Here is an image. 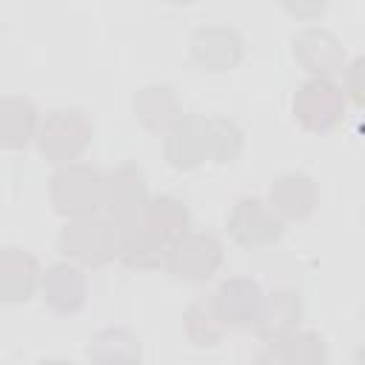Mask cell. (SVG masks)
Returning a JSON list of instances; mask_svg holds the SVG:
<instances>
[{
	"label": "cell",
	"mask_w": 365,
	"mask_h": 365,
	"mask_svg": "<svg viewBox=\"0 0 365 365\" xmlns=\"http://www.w3.org/2000/svg\"><path fill=\"white\" fill-rule=\"evenodd\" d=\"M217 311L231 325H245L259 314V294L248 282H225L220 288Z\"/></svg>",
	"instance_id": "8"
},
{
	"label": "cell",
	"mask_w": 365,
	"mask_h": 365,
	"mask_svg": "<svg viewBox=\"0 0 365 365\" xmlns=\"http://www.w3.org/2000/svg\"><path fill=\"white\" fill-rule=\"evenodd\" d=\"M111 191H108V202H111V211H117L120 217H137L140 214V205H143V185L134 174L123 171L111 180Z\"/></svg>",
	"instance_id": "14"
},
{
	"label": "cell",
	"mask_w": 365,
	"mask_h": 365,
	"mask_svg": "<svg viewBox=\"0 0 365 365\" xmlns=\"http://www.w3.org/2000/svg\"><path fill=\"white\" fill-rule=\"evenodd\" d=\"M34 128V108L20 100L0 103V145L17 148L31 137Z\"/></svg>",
	"instance_id": "10"
},
{
	"label": "cell",
	"mask_w": 365,
	"mask_h": 365,
	"mask_svg": "<svg viewBox=\"0 0 365 365\" xmlns=\"http://www.w3.org/2000/svg\"><path fill=\"white\" fill-rule=\"evenodd\" d=\"M63 248L66 254H74L86 262H103L117 251V237L103 222H80V225L66 228Z\"/></svg>",
	"instance_id": "3"
},
{
	"label": "cell",
	"mask_w": 365,
	"mask_h": 365,
	"mask_svg": "<svg viewBox=\"0 0 365 365\" xmlns=\"http://www.w3.org/2000/svg\"><path fill=\"white\" fill-rule=\"evenodd\" d=\"M34 259L26 257L23 251H6L0 254V299L20 302L29 299L34 288Z\"/></svg>",
	"instance_id": "6"
},
{
	"label": "cell",
	"mask_w": 365,
	"mask_h": 365,
	"mask_svg": "<svg viewBox=\"0 0 365 365\" xmlns=\"http://www.w3.org/2000/svg\"><path fill=\"white\" fill-rule=\"evenodd\" d=\"M274 197V205L282 211V214H291V217H299L305 214L311 205V188H308V180L305 177H288V180H279V185L271 191Z\"/></svg>",
	"instance_id": "15"
},
{
	"label": "cell",
	"mask_w": 365,
	"mask_h": 365,
	"mask_svg": "<svg viewBox=\"0 0 365 365\" xmlns=\"http://www.w3.org/2000/svg\"><path fill=\"white\" fill-rule=\"evenodd\" d=\"M43 291L54 308L71 311L83 299V277L68 265H54L43 279Z\"/></svg>",
	"instance_id": "9"
},
{
	"label": "cell",
	"mask_w": 365,
	"mask_h": 365,
	"mask_svg": "<svg viewBox=\"0 0 365 365\" xmlns=\"http://www.w3.org/2000/svg\"><path fill=\"white\" fill-rule=\"evenodd\" d=\"M143 220H145L148 231L154 234V240H157L160 245L168 242V240H174V237H180V234L185 231V222H188L185 208H182L180 202H174V200H160V202H154V208H151L148 217H143Z\"/></svg>",
	"instance_id": "12"
},
{
	"label": "cell",
	"mask_w": 365,
	"mask_h": 365,
	"mask_svg": "<svg viewBox=\"0 0 365 365\" xmlns=\"http://www.w3.org/2000/svg\"><path fill=\"white\" fill-rule=\"evenodd\" d=\"M297 111H299V117L311 128H325V125H331L339 117L342 100H339V94H336L334 86H328V83H311V86H305L299 91Z\"/></svg>",
	"instance_id": "5"
},
{
	"label": "cell",
	"mask_w": 365,
	"mask_h": 365,
	"mask_svg": "<svg viewBox=\"0 0 365 365\" xmlns=\"http://www.w3.org/2000/svg\"><path fill=\"white\" fill-rule=\"evenodd\" d=\"M237 40L228 31H202L194 40V54L200 63L211 66V68H225L237 60Z\"/></svg>",
	"instance_id": "13"
},
{
	"label": "cell",
	"mask_w": 365,
	"mask_h": 365,
	"mask_svg": "<svg viewBox=\"0 0 365 365\" xmlns=\"http://www.w3.org/2000/svg\"><path fill=\"white\" fill-rule=\"evenodd\" d=\"M208 151V125H200L197 120L177 128V134L168 143V154L177 165H191Z\"/></svg>",
	"instance_id": "11"
},
{
	"label": "cell",
	"mask_w": 365,
	"mask_h": 365,
	"mask_svg": "<svg viewBox=\"0 0 365 365\" xmlns=\"http://www.w3.org/2000/svg\"><path fill=\"white\" fill-rule=\"evenodd\" d=\"M231 231L240 242H265L277 237V220L262 208V202L245 200L231 217Z\"/></svg>",
	"instance_id": "7"
},
{
	"label": "cell",
	"mask_w": 365,
	"mask_h": 365,
	"mask_svg": "<svg viewBox=\"0 0 365 365\" xmlns=\"http://www.w3.org/2000/svg\"><path fill=\"white\" fill-rule=\"evenodd\" d=\"M220 311L211 305H197L188 314V334L197 339V345H214L220 339Z\"/></svg>",
	"instance_id": "16"
},
{
	"label": "cell",
	"mask_w": 365,
	"mask_h": 365,
	"mask_svg": "<svg viewBox=\"0 0 365 365\" xmlns=\"http://www.w3.org/2000/svg\"><path fill=\"white\" fill-rule=\"evenodd\" d=\"M103 200V182L88 168H68L54 177V202L66 214H86Z\"/></svg>",
	"instance_id": "1"
},
{
	"label": "cell",
	"mask_w": 365,
	"mask_h": 365,
	"mask_svg": "<svg viewBox=\"0 0 365 365\" xmlns=\"http://www.w3.org/2000/svg\"><path fill=\"white\" fill-rule=\"evenodd\" d=\"M285 6L294 14H314V11L322 9V0H285Z\"/></svg>",
	"instance_id": "17"
},
{
	"label": "cell",
	"mask_w": 365,
	"mask_h": 365,
	"mask_svg": "<svg viewBox=\"0 0 365 365\" xmlns=\"http://www.w3.org/2000/svg\"><path fill=\"white\" fill-rule=\"evenodd\" d=\"M220 262V245L211 237H188L171 251V271L185 279L208 277Z\"/></svg>",
	"instance_id": "4"
},
{
	"label": "cell",
	"mask_w": 365,
	"mask_h": 365,
	"mask_svg": "<svg viewBox=\"0 0 365 365\" xmlns=\"http://www.w3.org/2000/svg\"><path fill=\"white\" fill-rule=\"evenodd\" d=\"M88 140V125L77 111H54V117L43 128V154L54 160L74 157Z\"/></svg>",
	"instance_id": "2"
}]
</instances>
